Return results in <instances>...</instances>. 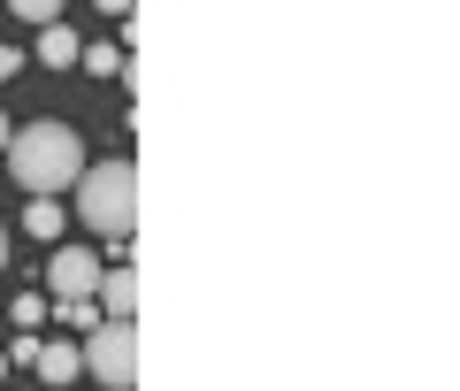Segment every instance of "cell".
Here are the masks:
<instances>
[{"label":"cell","mask_w":460,"mask_h":391,"mask_svg":"<svg viewBox=\"0 0 460 391\" xmlns=\"http://www.w3.org/2000/svg\"><path fill=\"white\" fill-rule=\"evenodd\" d=\"M100 269H108L100 253H84V245H62V253L47 261V292H54V299H93V292H100Z\"/></svg>","instance_id":"cell-4"},{"label":"cell","mask_w":460,"mask_h":391,"mask_svg":"<svg viewBox=\"0 0 460 391\" xmlns=\"http://www.w3.org/2000/svg\"><path fill=\"white\" fill-rule=\"evenodd\" d=\"M8 130H16V123H8V115H0V154H8Z\"/></svg>","instance_id":"cell-15"},{"label":"cell","mask_w":460,"mask_h":391,"mask_svg":"<svg viewBox=\"0 0 460 391\" xmlns=\"http://www.w3.org/2000/svg\"><path fill=\"white\" fill-rule=\"evenodd\" d=\"M0 376H8V353H0Z\"/></svg>","instance_id":"cell-17"},{"label":"cell","mask_w":460,"mask_h":391,"mask_svg":"<svg viewBox=\"0 0 460 391\" xmlns=\"http://www.w3.org/2000/svg\"><path fill=\"white\" fill-rule=\"evenodd\" d=\"M31 369L47 376V384H77V376H84V353H77V345H39Z\"/></svg>","instance_id":"cell-7"},{"label":"cell","mask_w":460,"mask_h":391,"mask_svg":"<svg viewBox=\"0 0 460 391\" xmlns=\"http://www.w3.org/2000/svg\"><path fill=\"white\" fill-rule=\"evenodd\" d=\"M16 16H31V23H62V0H8Z\"/></svg>","instance_id":"cell-11"},{"label":"cell","mask_w":460,"mask_h":391,"mask_svg":"<svg viewBox=\"0 0 460 391\" xmlns=\"http://www.w3.org/2000/svg\"><path fill=\"white\" fill-rule=\"evenodd\" d=\"M84 353V376L108 391H138V330L131 323H93V345H77Z\"/></svg>","instance_id":"cell-3"},{"label":"cell","mask_w":460,"mask_h":391,"mask_svg":"<svg viewBox=\"0 0 460 391\" xmlns=\"http://www.w3.org/2000/svg\"><path fill=\"white\" fill-rule=\"evenodd\" d=\"M77 215L100 230V238H131L138 223V169L131 162H100L77 177Z\"/></svg>","instance_id":"cell-2"},{"label":"cell","mask_w":460,"mask_h":391,"mask_svg":"<svg viewBox=\"0 0 460 391\" xmlns=\"http://www.w3.org/2000/svg\"><path fill=\"white\" fill-rule=\"evenodd\" d=\"M77 69H93V77H123V69H131V54H123V47H84Z\"/></svg>","instance_id":"cell-9"},{"label":"cell","mask_w":460,"mask_h":391,"mask_svg":"<svg viewBox=\"0 0 460 391\" xmlns=\"http://www.w3.org/2000/svg\"><path fill=\"white\" fill-rule=\"evenodd\" d=\"M62 200H31V208H23V230H31V238H62Z\"/></svg>","instance_id":"cell-8"},{"label":"cell","mask_w":460,"mask_h":391,"mask_svg":"<svg viewBox=\"0 0 460 391\" xmlns=\"http://www.w3.org/2000/svg\"><path fill=\"white\" fill-rule=\"evenodd\" d=\"M62 323H77V330H93V323H100V299H62Z\"/></svg>","instance_id":"cell-12"},{"label":"cell","mask_w":460,"mask_h":391,"mask_svg":"<svg viewBox=\"0 0 460 391\" xmlns=\"http://www.w3.org/2000/svg\"><path fill=\"white\" fill-rule=\"evenodd\" d=\"M77 54H84V39L69 23H39V62L47 69H77Z\"/></svg>","instance_id":"cell-6"},{"label":"cell","mask_w":460,"mask_h":391,"mask_svg":"<svg viewBox=\"0 0 460 391\" xmlns=\"http://www.w3.org/2000/svg\"><path fill=\"white\" fill-rule=\"evenodd\" d=\"M100 315H108V323H131L138 315V269H100Z\"/></svg>","instance_id":"cell-5"},{"label":"cell","mask_w":460,"mask_h":391,"mask_svg":"<svg viewBox=\"0 0 460 391\" xmlns=\"http://www.w3.org/2000/svg\"><path fill=\"white\" fill-rule=\"evenodd\" d=\"M8 169H16V184L31 200H54L62 184L84 177V138L62 123V115H39V123L8 130Z\"/></svg>","instance_id":"cell-1"},{"label":"cell","mask_w":460,"mask_h":391,"mask_svg":"<svg viewBox=\"0 0 460 391\" xmlns=\"http://www.w3.org/2000/svg\"><path fill=\"white\" fill-rule=\"evenodd\" d=\"M8 323H23V330H39V323H47V299H39V292H23L16 307H8Z\"/></svg>","instance_id":"cell-10"},{"label":"cell","mask_w":460,"mask_h":391,"mask_svg":"<svg viewBox=\"0 0 460 391\" xmlns=\"http://www.w3.org/2000/svg\"><path fill=\"white\" fill-rule=\"evenodd\" d=\"M0 269H8V230H0Z\"/></svg>","instance_id":"cell-16"},{"label":"cell","mask_w":460,"mask_h":391,"mask_svg":"<svg viewBox=\"0 0 460 391\" xmlns=\"http://www.w3.org/2000/svg\"><path fill=\"white\" fill-rule=\"evenodd\" d=\"M138 0H100V16H131Z\"/></svg>","instance_id":"cell-14"},{"label":"cell","mask_w":460,"mask_h":391,"mask_svg":"<svg viewBox=\"0 0 460 391\" xmlns=\"http://www.w3.org/2000/svg\"><path fill=\"white\" fill-rule=\"evenodd\" d=\"M16 69H23V54H16V47H0V84L16 77Z\"/></svg>","instance_id":"cell-13"}]
</instances>
